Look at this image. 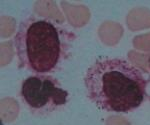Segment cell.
<instances>
[{"label":"cell","mask_w":150,"mask_h":125,"mask_svg":"<svg viewBox=\"0 0 150 125\" xmlns=\"http://www.w3.org/2000/svg\"><path fill=\"white\" fill-rule=\"evenodd\" d=\"M87 97L108 112L127 113L144 101L147 80L142 71L121 58H101L84 76Z\"/></svg>","instance_id":"6da1fadb"},{"label":"cell","mask_w":150,"mask_h":125,"mask_svg":"<svg viewBox=\"0 0 150 125\" xmlns=\"http://www.w3.org/2000/svg\"><path fill=\"white\" fill-rule=\"evenodd\" d=\"M14 46L20 68L48 74L56 70L65 56V33L52 20L29 16L19 24Z\"/></svg>","instance_id":"7a4b0ae2"},{"label":"cell","mask_w":150,"mask_h":125,"mask_svg":"<svg viewBox=\"0 0 150 125\" xmlns=\"http://www.w3.org/2000/svg\"><path fill=\"white\" fill-rule=\"evenodd\" d=\"M68 97V91L49 74H34L21 84V100L36 116H47L60 110L66 105Z\"/></svg>","instance_id":"3957f363"}]
</instances>
